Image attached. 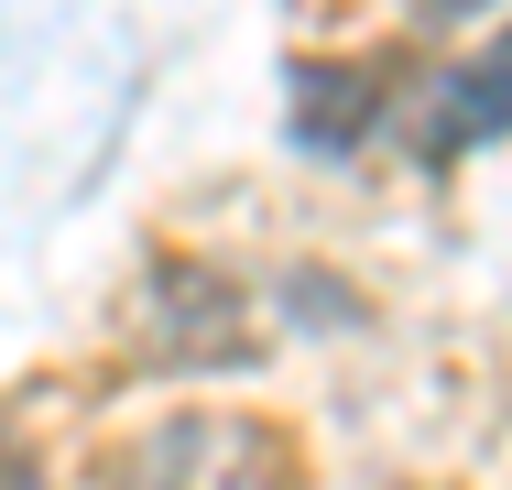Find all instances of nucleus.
I'll list each match as a JSON object with an SVG mask.
<instances>
[{
  "label": "nucleus",
  "mask_w": 512,
  "mask_h": 490,
  "mask_svg": "<svg viewBox=\"0 0 512 490\" xmlns=\"http://www.w3.org/2000/svg\"><path fill=\"white\" fill-rule=\"evenodd\" d=\"M425 11H469V0H425Z\"/></svg>",
  "instance_id": "5"
},
{
  "label": "nucleus",
  "mask_w": 512,
  "mask_h": 490,
  "mask_svg": "<svg viewBox=\"0 0 512 490\" xmlns=\"http://www.w3.org/2000/svg\"><path fill=\"white\" fill-rule=\"evenodd\" d=\"M284 480H295V447L251 414H175L109 458V490H284Z\"/></svg>",
  "instance_id": "1"
},
{
  "label": "nucleus",
  "mask_w": 512,
  "mask_h": 490,
  "mask_svg": "<svg viewBox=\"0 0 512 490\" xmlns=\"http://www.w3.org/2000/svg\"><path fill=\"white\" fill-rule=\"evenodd\" d=\"M153 349H164V360H229V349H251L240 284L207 273V262H164V273H153Z\"/></svg>",
  "instance_id": "2"
},
{
  "label": "nucleus",
  "mask_w": 512,
  "mask_h": 490,
  "mask_svg": "<svg viewBox=\"0 0 512 490\" xmlns=\"http://www.w3.org/2000/svg\"><path fill=\"white\" fill-rule=\"evenodd\" d=\"M425 120H436L425 153H458V142H480V131H512V44H502V66H469L458 88H436Z\"/></svg>",
  "instance_id": "3"
},
{
  "label": "nucleus",
  "mask_w": 512,
  "mask_h": 490,
  "mask_svg": "<svg viewBox=\"0 0 512 490\" xmlns=\"http://www.w3.org/2000/svg\"><path fill=\"white\" fill-rule=\"evenodd\" d=\"M0 490H44V469H33L22 447H0Z\"/></svg>",
  "instance_id": "4"
}]
</instances>
